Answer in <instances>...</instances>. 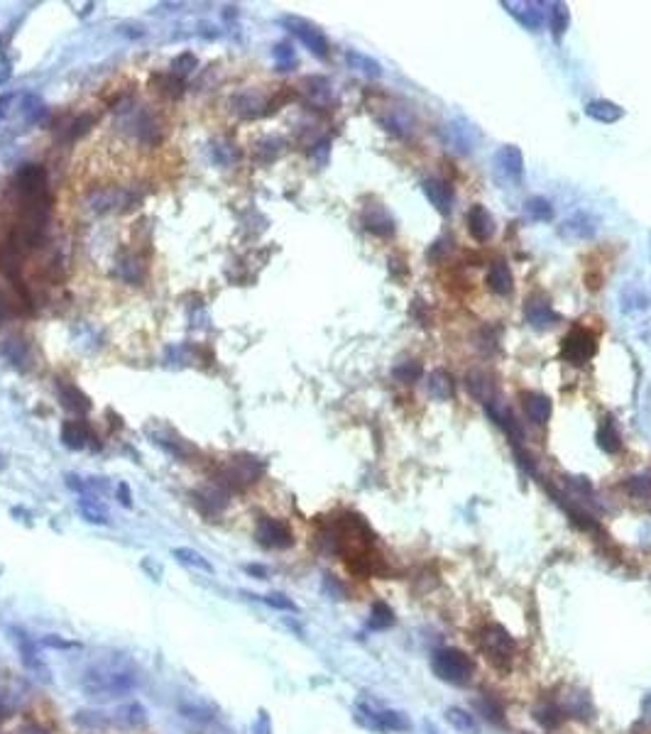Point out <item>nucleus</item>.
Listing matches in <instances>:
<instances>
[{
    "label": "nucleus",
    "instance_id": "1",
    "mask_svg": "<svg viewBox=\"0 0 651 734\" xmlns=\"http://www.w3.org/2000/svg\"><path fill=\"white\" fill-rule=\"evenodd\" d=\"M142 683L140 671L135 669L128 661H120L115 664H98L93 669H88L81 678V688L88 698H98V700H110V698H123L132 691H137Z\"/></svg>",
    "mask_w": 651,
    "mask_h": 734
},
{
    "label": "nucleus",
    "instance_id": "2",
    "mask_svg": "<svg viewBox=\"0 0 651 734\" xmlns=\"http://www.w3.org/2000/svg\"><path fill=\"white\" fill-rule=\"evenodd\" d=\"M262 473H264V463L257 460L255 455H247V453L233 455L216 470L213 485L223 487L225 492H230V490L238 492V490H245L250 487V485H255L257 480L262 477Z\"/></svg>",
    "mask_w": 651,
    "mask_h": 734
},
{
    "label": "nucleus",
    "instance_id": "3",
    "mask_svg": "<svg viewBox=\"0 0 651 734\" xmlns=\"http://www.w3.org/2000/svg\"><path fill=\"white\" fill-rule=\"evenodd\" d=\"M431 671L443 683L468 686L475 676V661L461 649H439L431 656Z\"/></svg>",
    "mask_w": 651,
    "mask_h": 734
},
{
    "label": "nucleus",
    "instance_id": "4",
    "mask_svg": "<svg viewBox=\"0 0 651 734\" xmlns=\"http://www.w3.org/2000/svg\"><path fill=\"white\" fill-rule=\"evenodd\" d=\"M478 644L480 651L493 661L497 669H510V664L515 661V639L500 625H485L478 632Z\"/></svg>",
    "mask_w": 651,
    "mask_h": 734
},
{
    "label": "nucleus",
    "instance_id": "5",
    "mask_svg": "<svg viewBox=\"0 0 651 734\" xmlns=\"http://www.w3.org/2000/svg\"><path fill=\"white\" fill-rule=\"evenodd\" d=\"M595 352H598V335L583 325H576L561 343V357L571 365H586Z\"/></svg>",
    "mask_w": 651,
    "mask_h": 734
},
{
    "label": "nucleus",
    "instance_id": "6",
    "mask_svg": "<svg viewBox=\"0 0 651 734\" xmlns=\"http://www.w3.org/2000/svg\"><path fill=\"white\" fill-rule=\"evenodd\" d=\"M282 25L296 37V40L304 44V47L313 54V57L328 59L330 44H328L326 35H323L321 30H318L316 25H311V22L304 20V18H296V15H286V18H282Z\"/></svg>",
    "mask_w": 651,
    "mask_h": 734
},
{
    "label": "nucleus",
    "instance_id": "7",
    "mask_svg": "<svg viewBox=\"0 0 651 734\" xmlns=\"http://www.w3.org/2000/svg\"><path fill=\"white\" fill-rule=\"evenodd\" d=\"M255 539L262 549H269V551H284L294 546V534H291V529L286 527L282 519H274V517L257 519Z\"/></svg>",
    "mask_w": 651,
    "mask_h": 734
},
{
    "label": "nucleus",
    "instance_id": "8",
    "mask_svg": "<svg viewBox=\"0 0 651 734\" xmlns=\"http://www.w3.org/2000/svg\"><path fill=\"white\" fill-rule=\"evenodd\" d=\"M495 172H497L502 179L512 181V184H522L524 179V157L522 150L515 145H502L497 152H495Z\"/></svg>",
    "mask_w": 651,
    "mask_h": 734
},
{
    "label": "nucleus",
    "instance_id": "9",
    "mask_svg": "<svg viewBox=\"0 0 651 734\" xmlns=\"http://www.w3.org/2000/svg\"><path fill=\"white\" fill-rule=\"evenodd\" d=\"M10 634H13V642H15V647H18L22 666H25L27 671L35 673V676H40L44 683H49V671H47V666H44V661L37 656V644L32 642L22 629H10Z\"/></svg>",
    "mask_w": 651,
    "mask_h": 734
},
{
    "label": "nucleus",
    "instance_id": "10",
    "mask_svg": "<svg viewBox=\"0 0 651 734\" xmlns=\"http://www.w3.org/2000/svg\"><path fill=\"white\" fill-rule=\"evenodd\" d=\"M360 220L365 225V230H370L372 235H380V238H392L397 233V223L392 218V213L382 203H372V206H365L360 213Z\"/></svg>",
    "mask_w": 651,
    "mask_h": 734
},
{
    "label": "nucleus",
    "instance_id": "11",
    "mask_svg": "<svg viewBox=\"0 0 651 734\" xmlns=\"http://www.w3.org/2000/svg\"><path fill=\"white\" fill-rule=\"evenodd\" d=\"M421 189L441 216H451V211H453V201H456V191L448 181L439 179V176H431V179H424Z\"/></svg>",
    "mask_w": 651,
    "mask_h": 734
},
{
    "label": "nucleus",
    "instance_id": "12",
    "mask_svg": "<svg viewBox=\"0 0 651 734\" xmlns=\"http://www.w3.org/2000/svg\"><path fill=\"white\" fill-rule=\"evenodd\" d=\"M495 230H497V223H495L493 213H490L483 203H475V206L468 211V233H470V238L478 242H490Z\"/></svg>",
    "mask_w": 651,
    "mask_h": 734
},
{
    "label": "nucleus",
    "instance_id": "13",
    "mask_svg": "<svg viewBox=\"0 0 651 734\" xmlns=\"http://www.w3.org/2000/svg\"><path fill=\"white\" fill-rule=\"evenodd\" d=\"M230 106H233V110L240 115V118H260V115L272 113V106L264 101V96H260L257 91H252V88H245V91L235 93L233 101H230Z\"/></svg>",
    "mask_w": 651,
    "mask_h": 734
},
{
    "label": "nucleus",
    "instance_id": "14",
    "mask_svg": "<svg viewBox=\"0 0 651 734\" xmlns=\"http://www.w3.org/2000/svg\"><path fill=\"white\" fill-rule=\"evenodd\" d=\"M524 316H527L529 325L537 328V330H546L559 321L554 306H551L544 296H532V299L527 301V306H524Z\"/></svg>",
    "mask_w": 651,
    "mask_h": 734
},
{
    "label": "nucleus",
    "instance_id": "15",
    "mask_svg": "<svg viewBox=\"0 0 651 734\" xmlns=\"http://www.w3.org/2000/svg\"><path fill=\"white\" fill-rule=\"evenodd\" d=\"M522 399V409L532 419L534 423L544 426V423L551 421V414H554V404L546 394H539V392H522L520 394Z\"/></svg>",
    "mask_w": 651,
    "mask_h": 734
},
{
    "label": "nucleus",
    "instance_id": "16",
    "mask_svg": "<svg viewBox=\"0 0 651 734\" xmlns=\"http://www.w3.org/2000/svg\"><path fill=\"white\" fill-rule=\"evenodd\" d=\"M191 502L198 507V512L201 514H206V517H216L220 514V512L228 507V492H225L223 487H218V485H213V487H208V490H201V492H194L191 495Z\"/></svg>",
    "mask_w": 651,
    "mask_h": 734
},
{
    "label": "nucleus",
    "instance_id": "17",
    "mask_svg": "<svg viewBox=\"0 0 651 734\" xmlns=\"http://www.w3.org/2000/svg\"><path fill=\"white\" fill-rule=\"evenodd\" d=\"M502 8L512 15L515 20H520L527 30L537 32L544 25V10L542 3H502Z\"/></svg>",
    "mask_w": 651,
    "mask_h": 734
},
{
    "label": "nucleus",
    "instance_id": "18",
    "mask_svg": "<svg viewBox=\"0 0 651 734\" xmlns=\"http://www.w3.org/2000/svg\"><path fill=\"white\" fill-rule=\"evenodd\" d=\"M488 289L497 296H510L515 289V277H512V269L505 259H495L488 269Z\"/></svg>",
    "mask_w": 651,
    "mask_h": 734
},
{
    "label": "nucleus",
    "instance_id": "19",
    "mask_svg": "<svg viewBox=\"0 0 651 734\" xmlns=\"http://www.w3.org/2000/svg\"><path fill=\"white\" fill-rule=\"evenodd\" d=\"M110 720H113V725H118V727L140 730V727L147 725V710L142 708L137 700H132V703H125V705H120V708H115L113 715H110Z\"/></svg>",
    "mask_w": 651,
    "mask_h": 734
},
{
    "label": "nucleus",
    "instance_id": "20",
    "mask_svg": "<svg viewBox=\"0 0 651 734\" xmlns=\"http://www.w3.org/2000/svg\"><path fill=\"white\" fill-rule=\"evenodd\" d=\"M566 717H576V720H590L595 715L593 708V698L586 691H571L566 695V700L561 703Z\"/></svg>",
    "mask_w": 651,
    "mask_h": 734
},
{
    "label": "nucleus",
    "instance_id": "21",
    "mask_svg": "<svg viewBox=\"0 0 651 734\" xmlns=\"http://www.w3.org/2000/svg\"><path fill=\"white\" fill-rule=\"evenodd\" d=\"M76 512H79L81 519L88 522V524L106 527V524L110 522L106 504H103V502L98 500V497H93V495H81L79 500H76Z\"/></svg>",
    "mask_w": 651,
    "mask_h": 734
},
{
    "label": "nucleus",
    "instance_id": "22",
    "mask_svg": "<svg viewBox=\"0 0 651 734\" xmlns=\"http://www.w3.org/2000/svg\"><path fill=\"white\" fill-rule=\"evenodd\" d=\"M57 392H59V399H62L64 409H71V411H76V414L91 411V401H88V396L79 387H76V384H69V382H64V379H57Z\"/></svg>",
    "mask_w": 651,
    "mask_h": 734
},
{
    "label": "nucleus",
    "instance_id": "23",
    "mask_svg": "<svg viewBox=\"0 0 651 734\" xmlns=\"http://www.w3.org/2000/svg\"><path fill=\"white\" fill-rule=\"evenodd\" d=\"M586 115L593 120H598V123L612 125V123H617V120L625 118V108L617 106V103H612V101H605V98H598V101H590L586 106Z\"/></svg>",
    "mask_w": 651,
    "mask_h": 734
},
{
    "label": "nucleus",
    "instance_id": "24",
    "mask_svg": "<svg viewBox=\"0 0 651 734\" xmlns=\"http://www.w3.org/2000/svg\"><path fill=\"white\" fill-rule=\"evenodd\" d=\"M130 194L123 189H101L91 196V208L98 213H106V211H115L118 206H128L130 203Z\"/></svg>",
    "mask_w": 651,
    "mask_h": 734
},
{
    "label": "nucleus",
    "instance_id": "25",
    "mask_svg": "<svg viewBox=\"0 0 651 734\" xmlns=\"http://www.w3.org/2000/svg\"><path fill=\"white\" fill-rule=\"evenodd\" d=\"M91 441V431L84 421H64L62 423V443L71 450H81L86 448V443Z\"/></svg>",
    "mask_w": 651,
    "mask_h": 734
},
{
    "label": "nucleus",
    "instance_id": "26",
    "mask_svg": "<svg viewBox=\"0 0 651 734\" xmlns=\"http://www.w3.org/2000/svg\"><path fill=\"white\" fill-rule=\"evenodd\" d=\"M468 389H470L473 396H478L483 404H493V396H495V382L488 372L483 369H475V372L468 374Z\"/></svg>",
    "mask_w": 651,
    "mask_h": 734
},
{
    "label": "nucleus",
    "instance_id": "27",
    "mask_svg": "<svg viewBox=\"0 0 651 734\" xmlns=\"http://www.w3.org/2000/svg\"><path fill=\"white\" fill-rule=\"evenodd\" d=\"M564 717L566 715L564 710H561V705L551 703V700H544V703H539L537 708H534V720H537L544 730H556V727L564 722Z\"/></svg>",
    "mask_w": 651,
    "mask_h": 734
},
{
    "label": "nucleus",
    "instance_id": "28",
    "mask_svg": "<svg viewBox=\"0 0 651 734\" xmlns=\"http://www.w3.org/2000/svg\"><path fill=\"white\" fill-rule=\"evenodd\" d=\"M172 556L179 563H184V566L196 568V571H203V573H208V576L216 571V568H213V563L208 561L206 556L198 554V551H194V549H186V546H176V549H172Z\"/></svg>",
    "mask_w": 651,
    "mask_h": 734
},
{
    "label": "nucleus",
    "instance_id": "29",
    "mask_svg": "<svg viewBox=\"0 0 651 734\" xmlns=\"http://www.w3.org/2000/svg\"><path fill=\"white\" fill-rule=\"evenodd\" d=\"M377 725H380V732H409L411 730L409 717L399 713V710H380Z\"/></svg>",
    "mask_w": 651,
    "mask_h": 734
},
{
    "label": "nucleus",
    "instance_id": "30",
    "mask_svg": "<svg viewBox=\"0 0 651 734\" xmlns=\"http://www.w3.org/2000/svg\"><path fill=\"white\" fill-rule=\"evenodd\" d=\"M598 446L610 455L620 453V448H622V438H620V433H617V428H615V423H612L610 416L598 426Z\"/></svg>",
    "mask_w": 651,
    "mask_h": 734
},
{
    "label": "nucleus",
    "instance_id": "31",
    "mask_svg": "<svg viewBox=\"0 0 651 734\" xmlns=\"http://www.w3.org/2000/svg\"><path fill=\"white\" fill-rule=\"evenodd\" d=\"M446 720H448V725L456 727L458 732H463V734H478L475 715H470L468 710H463V708H448V710H446Z\"/></svg>",
    "mask_w": 651,
    "mask_h": 734
},
{
    "label": "nucleus",
    "instance_id": "32",
    "mask_svg": "<svg viewBox=\"0 0 651 734\" xmlns=\"http://www.w3.org/2000/svg\"><path fill=\"white\" fill-rule=\"evenodd\" d=\"M118 277L125 279L128 284H137L142 277H145V264L140 262L135 255H125L118 259Z\"/></svg>",
    "mask_w": 651,
    "mask_h": 734
},
{
    "label": "nucleus",
    "instance_id": "33",
    "mask_svg": "<svg viewBox=\"0 0 651 734\" xmlns=\"http://www.w3.org/2000/svg\"><path fill=\"white\" fill-rule=\"evenodd\" d=\"M595 233V225L588 216H576V218H568L564 225H561V235L566 238H590Z\"/></svg>",
    "mask_w": 651,
    "mask_h": 734
},
{
    "label": "nucleus",
    "instance_id": "34",
    "mask_svg": "<svg viewBox=\"0 0 651 734\" xmlns=\"http://www.w3.org/2000/svg\"><path fill=\"white\" fill-rule=\"evenodd\" d=\"M429 392H431L436 399H451L456 392L453 377H451L446 369H436L431 374V382H429Z\"/></svg>",
    "mask_w": 651,
    "mask_h": 734
},
{
    "label": "nucleus",
    "instance_id": "35",
    "mask_svg": "<svg viewBox=\"0 0 651 734\" xmlns=\"http://www.w3.org/2000/svg\"><path fill=\"white\" fill-rule=\"evenodd\" d=\"M74 722L79 727H86V730H106V727L113 725L110 715L106 713H96V710H79L74 715Z\"/></svg>",
    "mask_w": 651,
    "mask_h": 734
},
{
    "label": "nucleus",
    "instance_id": "36",
    "mask_svg": "<svg viewBox=\"0 0 651 734\" xmlns=\"http://www.w3.org/2000/svg\"><path fill=\"white\" fill-rule=\"evenodd\" d=\"M524 211H527L529 218L542 220V223H549V220L554 218V206H551V201L544 196H532L524 203Z\"/></svg>",
    "mask_w": 651,
    "mask_h": 734
},
{
    "label": "nucleus",
    "instance_id": "37",
    "mask_svg": "<svg viewBox=\"0 0 651 734\" xmlns=\"http://www.w3.org/2000/svg\"><path fill=\"white\" fill-rule=\"evenodd\" d=\"M394 622H397V617L387 603H375L372 605V612H370V629L382 632V629L394 627Z\"/></svg>",
    "mask_w": 651,
    "mask_h": 734
},
{
    "label": "nucleus",
    "instance_id": "38",
    "mask_svg": "<svg viewBox=\"0 0 651 734\" xmlns=\"http://www.w3.org/2000/svg\"><path fill=\"white\" fill-rule=\"evenodd\" d=\"M568 25H571V13H568L564 3H556L554 8H551V35H554L556 40H564Z\"/></svg>",
    "mask_w": 651,
    "mask_h": 734
},
{
    "label": "nucleus",
    "instance_id": "39",
    "mask_svg": "<svg viewBox=\"0 0 651 734\" xmlns=\"http://www.w3.org/2000/svg\"><path fill=\"white\" fill-rule=\"evenodd\" d=\"M345 57H348V64H350L353 69H360L365 76H372V79H377V76H382V66H380L377 62H375V59L365 57V54H360V52H353V49H350V52H348Z\"/></svg>",
    "mask_w": 651,
    "mask_h": 734
},
{
    "label": "nucleus",
    "instance_id": "40",
    "mask_svg": "<svg viewBox=\"0 0 651 734\" xmlns=\"http://www.w3.org/2000/svg\"><path fill=\"white\" fill-rule=\"evenodd\" d=\"M475 708L480 715H485V720L505 725V710H502L500 703H495V698H478Z\"/></svg>",
    "mask_w": 651,
    "mask_h": 734
},
{
    "label": "nucleus",
    "instance_id": "41",
    "mask_svg": "<svg viewBox=\"0 0 651 734\" xmlns=\"http://www.w3.org/2000/svg\"><path fill=\"white\" fill-rule=\"evenodd\" d=\"M625 487H627V492H630L632 497H637V500H649L651 497V475L627 477Z\"/></svg>",
    "mask_w": 651,
    "mask_h": 734
},
{
    "label": "nucleus",
    "instance_id": "42",
    "mask_svg": "<svg viewBox=\"0 0 651 734\" xmlns=\"http://www.w3.org/2000/svg\"><path fill=\"white\" fill-rule=\"evenodd\" d=\"M394 377L399 379V382H404V384L416 382V379L421 377V362H416V360L399 362V365L394 367Z\"/></svg>",
    "mask_w": 651,
    "mask_h": 734
},
{
    "label": "nucleus",
    "instance_id": "43",
    "mask_svg": "<svg viewBox=\"0 0 651 734\" xmlns=\"http://www.w3.org/2000/svg\"><path fill=\"white\" fill-rule=\"evenodd\" d=\"M264 605L267 607H272V610H282V612H299V605L294 603L291 598H286L284 593H269V595H264V598H260Z\"/></svg>",
    "mask_w": 651,
    "mask_h": 734
},
{
    "label": "nucleus",
    "instance_id": "44",
    "mask_svg": "<svg viewBox=\"0 0 651 734\" xmlns=\"http://www.w3.org/2000/svg\"><path fill=\"white\" fill-rule=\"evenodd\" d=\"M179 713L184 715L186 720H196V722H211L213 717H216L208 705H186V703H181L179 705Z\"/></svg>",
    "mask_w": 651,
    "mask_h": 734
},
{
    "label": "nucleus",
    "instance_id": "45",
    "mask_svg": "<svg viewBox=\"0 0 651 734\" xmlns=\"http://www.w3.org/2000/svg\"><path fill=\"white\" fill-rule=\"evenodd\" d=\"M194 69H196V57L191 52L179 54V57L174 59V64H172V74L176 76V79H184V76H189Z\"/></svg>",
    "mask_w": 651,
    "mask_h": 734
},
{
    "label": "nucleus",
    "instance_id": "46",
    "mask_svg": "<svg viewBox=\"0 0 651 734\" xmlns=\"http://www.w3.org/2000/svg\"><path fill=\"white\" fill-rule=\"evenodd\" d=\"M272 54H274V62H277L279 71H289V66L294 64V52H291L289 44H277V47L272 49Z\"/></svg>",
    "mask_w": 651,
    "mask_h": 734
},
{
    "label": "nucleus",
    "instance_id": "47",
    "mask_svg": "<svg viewBox=\"0 0 651 734\" xmlns=\"http://www.w3.org/2000/svg\"><path fill=\"white\" fill-rule=\"evenodd\" d=\"M40 644L42 647H49V649H79V642H69V639H62V637H57V634H44V637L40 639Z\"/></svg>",
    "mask_w": 651,
    "mask_h": 734
},
{
    "label": "nucleus",
    "instance_id": "48",
    "mask_svg": "<svg viewBox=\"0 0 651 734\" xmlns=\"http://www.w3.org/2000/svg\"><path fill=\"white\" fill-rule=\"evenodd\" d=\"M15 715V703L8 693H0V720H8Z\"/></svg>",
    "mask_w": 651,
    "mask_h": 734
},
{
    "label": "nucleus",
    "instance_id": "49",
    "mask_svg": "<svg viewBox=\"0 0 651 734\" xmlns=\"http://www.w3.org/2000/svg\"><path fill=\"white\" fill-rule=\"evenodd\" d=\"M252 732H255V734H272V722H269L267 713H260V715H257L255 725H252Z\"/></svg>",
    "mask_w": 651,
    "mask_h": 734
},
{
    "label": "nucleus",
    "instance_id": "50",
    "mask_svg": "<svg viewBox=\"0 0 651 734\" xmlns=\"http://www.w3.org/2000/svg\"><path fill=\"white\" fill-rule=\"evenodd\" d=\"M115 495H118V502L123 507H132V495H130V487L125 482H120L118 487H115Z\"/></svg>",
    "mask_w": 651,
    "mask_h": 734
},
{
    "label": "nucleus",
    "instance_id": "51",
    "mask_svg": "<svg viewBox=\"0 0 651 734\" xmlns=\"http://www.w3.org/2000/svg\"><path fill=\"white\" fill-rule=\"evenodd\" d=\"M642 717L647 722H651V693L644 695V700H642Z\"/></svg>",
    "mask_w": 651,
    "mask_h": 734
},
{
    "label": "nucleus",
    "instance_id": "52",
    "mask_svg": "<svg viewBox=\"0 0 651 734\" xmlns=\"http://www.w3.org/2000/svg\"><path fill=\"white\" fill-rule=\"evenodd\" d=\"M245 571L250 573V576H257V578H264V576H267V571H264L262 566H245Z\"/></svg>",
    "mask_w": 651,
    "mask_h": 734
},
{
    "label": "nucleus",
    "instance_id": "53",
    "mask_svg": "<svg viewBox=\"0 0 651 734\" xmlns=\"http://www.w3.org/2000/svg\"><path fill=\"white\" fill-rule=\"evenodd\" d=\"M20 734H47V732H44L42 727H37V725H27V727H22Z\"/></svg>",
    "mask_w": 651,
    "mask_h": 734
},
{
    "label": "nucleus",
    "instance_id": "54",
    "mask_svg": "<svg viewBox=\"0 0 651 734\" xmlns=\"http://www.w3.org/2000/svg\"><path fill=\"white\" fill-rule=\"evenodd\" d=\"M426 734H441L439 730H436V727L431 725V722H426Z\"/></svg>",
    "mask_w": 651,
    "mask_h": 734
}]
</instances>
